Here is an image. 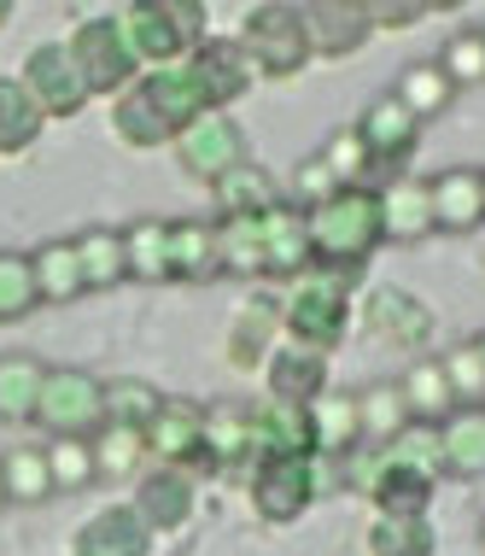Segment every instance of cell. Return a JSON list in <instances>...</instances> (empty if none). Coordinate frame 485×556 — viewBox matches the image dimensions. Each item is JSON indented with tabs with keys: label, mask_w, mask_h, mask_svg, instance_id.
<instances>
[{
	"label": "cell",
	"mask_w": 485,
	"mask_h": 556,
	"mask_svg": "<svg viewBox=\"0 0 485 556\" xmlns=\"http://www.w3.org/2000/svg\"><path fill=\"white\" fill-rule=\"evenodd\" d=\"M305 247H310V269H333V276H352L374 258L381 240V200L374 188H340L322 205L305 212Z\"/></svg>",
	"instance_id": "6da1fadb"
},
{
	"label": "cell",
	"mask_w": 485,
	"mask_h": 556,
	"mask_svg": "<svg viewBox=\"0 0 485 556\" xmlns=\"http://www.w3.org/2000/svg\"><path fill=\"white\" fill-rule=\"evenodd\" d=\"M112 24L124 29V41H129V53L141 71L181 65V59L205 41V7L200 0H135V7L112 12Z\"/></svg>",
	"instance_id": "7a4b0ae2"
},
{
	"label": "cell",
	"mask_w": 485,
	"mask_h": 556,
	"mask_svg": "<svg viewBox=\"0 0 485 556\" xmlns=\"http://www.w3.org/2000/svg\"><path fill=\"white\" fill-rule=\"evenodd\" d=\"M281 328H286V345H305V352L328 357L333 345L352 334V276L305 269L281 299Z\"/></svg>",
	"instance_id": "3957f363"
},
{
	"label": "cell",
	"mask_w": 485,
	"mask_h": 556,
	"mask_svg": "<svg viewBox=\"0 0 485 556\" xmlns=\"http://www.w3.org/2000/svg\"><path fill=\"white\" fill-rule=\"evenodd\" d=\"M240 48H246L257 83H286L310 65V41H305V24H298V7H252L246 24H240Z\"/></svg>",
	"instance_id": "277c9868"
},
{
	"label": "cell",
	"mask_w": 485,
	"mask_h": 556,
	"mask_svg": "<svg viewBox=\"0 0 485 556\" xmlns=\"http://www.w3.org/2000/svg\"><path fill=\"white\" fill-rule=\"evenodd\" d=\"M53 440H94L105 428V404H100V375L88 369H48L36 393V416Z\"/></svg>",
	"instance_id": "5b68a950"
},
{
	"label": "cell",
	"mask_w": 485,
	"mask_h": 556,
	"mask_svg": "<svg viewBox=\"0 0 485 556\" xmlns=\"http://www.w3.org/2000/svg\"><path fill=\"white\" fill-rule=\"evenodd\" d=\"M65 53H71V65H77L88 94H112L117 100L135 77H141V65H135L124 29L112 24V12H105V18H82L77 29H71Z\"/></svg>",
	"instance_id": "8992f818"
},
{
	"label": "cell",
	"mask_w": 485,
	"mask_h": 556,
	"mask_svg": "<svg viewBox=\"0 0 485 556\" xmlns=\"http://www.w3.org/2000/svg\"><path fill=\"white\" fill-rule=\"evenodd\" d=\"M141 440H146V457L164 463V469H188L193 480L217 475V469H210V457H205V404L164 399L158 416L141 428Z\"/></svg>",
	"instance_id": "52a82bcc"
},
{
	"label": "cell",
	"mask_w": 485,
	"mask_h": 556,
	"mask_svg": "<svg viewBox=\"0 0 485 556\" xmlns=\"http://www.w3.org/2000/svg\"><path fill=\"white\" fill-rule=\"evenodd\" d=\"M170 147H176V164L188 176H200V182H222L234 164H246V129H240L229 112L193 117V124L181 129Z\"/></svg>",
	"instance_id": "ba28073f"
},
{
	"label": "cell",
	"mask_w": 485,
	"mask_h": 556,
	"mask_svg": "<svg viewBox=\"0 0 485 556\" xmlns=\"http://www.w3.org/2000/svg\"><path fill=\"white\" fill-rule=\"evenodd\" d=\"M316 504V463L310 457H269L252 469V509L269 528H286Z\"/></svg>",
	"instance_id": "9c48e42d"
},
{
	"label": "cell",
	"mask_w": 485,
	"mask_h": 556,
	"mask_svg": "<svg viewBox=\"0 0 485 556\" xmlns=\"http://www.w3.org/2000/svg\"><path fill=\"white\" fill-rule=\"evenodd\" d=\"M18 83L29 88V100L41 106V117H77L88 106V88L77 77V65H71L65 41H41V48H29Z\"/></svg>",
	"instance_id": "30bf717a"
},
{
	"label": "cell",
	"mask_w": 485,
	"mask_h": 556,
	"mask_svg": "<svg viewBox=\"0 0 485 556\" xmlns=\"http://www.w3.org/2000/svg\"><path fill=\"white\" fill-rule=\"evenodd\" d=\"M135 516L146 521V533H176L193 521V509H200V480H193L188 469H164V463H153V469H141V480H135Z\"/></svg>",
	"instance_id": "8fae6325"
},
{
	"label": "cell",
	"mask_w": 485,
	"mask_h": 556,
	"mask_svg": "<svg viewBox=\"0 0 485 556\" xmlns=\"http://www.w3.org/2000/svg\"><path fill=\"white\" fill-rule=\"evenodd\" d=\"M188 71H193V83H200L210 112H229L240 94L257 88V71H252L246 48H240V41H222V36H205L200 48L188 53Z\"/></svg>",
	"instance_id": "7c38bea8"
},
{
	"label": "cell",
	"mask_w": 485,
	"mask_h": 556,
	"mask_svg": "<svg viewBox=\"0 0 485 556\" xmlns=\"http://www.w3.org/2000/svg\"><path fill=\"white\" fill-rule=\"evenodd\" d=\"M352 129H357L362 153H369V170H404V164L416 159V147H421V124L392 94L369 100Z\"/></svg>",
	"instance_id": "4fadbf2b"
},
{
	"label": "cell",
	"mask_w": 485,
	"mask_h": 556,
	"mask_svg": "<svg viewBox=\"0 0 485 556\" xmlns=\"http://www.w3.org/2000/svg\"><path fill=\"white\" fill-rule=\"evenodd\" d=\"M345 463H352V457H345ZM352 486L369 492L374 516H427V504H433V480L416 475V469H404V463H392L386 451H381V457H369V463H352Z\"/></svg>",
	"instance_id": "5bb4252c"
},
{
	"label": "cell",
	"mask_w": 485,
	"mask_h": 556,
	"mask_svg": "<svg viewBox=\"0 0 485 556\" xmlns=\"http://www.w3.org/2000/svg\"><path fill=\"white\" fill-rule=\"evenodd\" d=\"M298 24H305L310 59H352L362 41H374L369 7H357V0H316V7H298Z\"/></svg>",
	"instance_id": "9a60e30c"
},
{
	"label": "cell",
	"mask_w": 485,
	"mask_h": 556,
	"mask_svg": "<svg viewBox=\"0 0 485 556\" xmlns=\"http://www.w3.org/2000/svg\"><path fill=\"white\" fill-rule=\"evenodd\" d=\"M362 328L374 340L398 345V352H421L433 340V311L404 288H369V299H362Z\"/></svg>",
	"instance_id": "2e32d148"
},
{
	"label": "cell",
	"mask_w": 485,
	"mask_h": 556,
	"mask_svg": "<svg viewBox=\"0 0 485 556\" xmlns=\"http://www.w3.org/2000/svg\"><path fill=\"white\" fill-rule=\"evenodd\" d=\"M433 235H474L485 223V170H438L427 182Z\"/></svg>",
	"instance_id": "e0dca14e"
},
{
	"label": "cell",
	"mask_w": 485,
	"mask_h": 556,
	"mask_svg": "<svg viewBox=\"0 0 485 556\" xmlns=\"http://www.w3.org/2000/svg\"><path fill=\"white\" fill-rule=\"evenodd\" d=\"M257 240H264V281H298L310 269V247H305V212L298 205H269L257 217Z\"/></svg>",
	"instance_id": "ac0fdd59"
},
{
	"label": "cell",
	"mask_w": 485,
	"mask_h": 556,
	"mask_svg": "<svg viewBox=\"0 0 485 556\" xmlns=\"http://www.w3.org/2000/svg\"><path fill=\"white\" fill-rule=\"evenodd\" d=\"M135 88H141V100L158 112V124L170 129V135H181V129L193 124V117L210 112L205 94H200V83H193V71H188V59H181V65L141 71V77H135Z\"/></svg>",
	"instance_id": "d6986e66"
},
{
	"label": "cell",
	"mask_w": 485,
	"mask_h": 556,
	"mask_svg": "<svg viewBox=\"0 0 485 556\" xmlns=\"http://www.w3.org/2000/svg\"><path fill=\"white\" fill-rule=\"evenodd\" d=\"M264 381H269V404H293L305 410L328 393V357L322 352H305V345H276L264 364Z\"/></svg>",
	"instance_id": "ffe728a7"
},
{
	"label": "cell",
	"mask_w": 485,
	"mask_h": 556,
	"mask_svg": "<svg viewBox=\"0 0 485 556\" xmlns=\"http://www.w3.org/2000/svg\"><path fill=\"white\" fill-rule=\"evenodd\" d=\"M276 328H281V299L252 293L246 305L234 311L229 334H222V352H229L234 369H264L269 352H276Z\"/></svg>",
	"instance_id": "44dd1931"
},
{
	"label": "cell",
	"mask_w": 485,
	"mask_h": 556,
	"mask_svg": "<svg viewBox=\"0 0 485 556\" xmlns=\"http://www.w3.org/2000/svg\"><path fill=\"white\" fill-rule=\"evenodd\" d=\"M146 551H153V533H146V521L129 504L100 509V516H88L71 533V556H146Z\"/></svg>",
	"instance_id": "7402d4cb"
},
{
	"label": "cell",
	"mask_w": 485,
	"mask_h": 556,
	"mask_svg": "<svg viewBox=\"0 0 485 556\" xmlns=\"http://www.w3.org/2000/svg\"><path fill=\"white\" fill-rule=\"evenodd\" d=\"M374 200H381V240L416 247V240H427V235H433L427 182H416V176H392L386 188H374Z\"/></svg>",
	"instance_id": "603a6c76"
},
{
	"label": "cell",
	"mask_w": 485,
	"mask_h": 556,
	"mask_svg": "<svg viewBox=\"0 0 485 556\" xmlns=\"http://www.w3.org/2000/svg\"><path fill=\"white\" fill-rule=\"evenodd\" d=\"M205 457L217 475L257 469L252 457V404H205Z\"/></svg>",
	"instance_id": "cb8c5ba5"
},
{
	"label": "cell",
	"mask_w": 485,
	"mask_h": 556,
	"mask_svg": "<svg viewBox=\"0 0 485 556\" xmlns=\"http://www.w3.org/2000/svg\"><path fill=\"white\" fill-rule=\"evenodd\" d=\"M310 416V457H352L362 445V422H357V393H328L305 404Z\"/></svg>",
	"instance_id": "d4e9b609"
},
{
	"label": "cell",
	"mask_w": 485,
	"mask_h": 556,
	"mask_svg": "<svg viewBox=\"0 0 485 556\" xmlns=\"http://www.w3.org/2000/svg\"><path fill=\"white\" fill-rule=\"evenodd\" d=\"M445 480H485V410H450L438 422Z\"/></svg>",
	"instance_id": "484cf974"
},
{
	"label": "cell",
	"mask_w": 485,
	"mask_h": 556,
	"mask_svg": "<svg viewBox=\"0 0 485 556\" xmlns=\"http://www.w3.org/2000/svg\"><path fill=\"white\" fill-rule=\"evenodd\" d=\"M164 247H170V276L176 281H217V229L200 217H176L170 235H164Z\"/></svg>",
	"instance_id": "4316f807"
},
{
	"label": "cell",
	"mask_w": 485,
	"mask_h": 556,
	"mask_svg": "<svg viewBox=\"0 0 485 556\" xmlns=\"http://www.w3.org/2000/svg\"><path fill=\"white\" fill-rule=\"evenodd\" d=\"M29 276H36V305H71V299L88 293L71 240H48V247L29 252Z\"/></svg>",
	"instance_id": "83f0119b"
},
{
	"label": "cell",
	"mask_w": 485,
	"mask_h": 556,
	"mask_svg": "<svg viewBox=\"0 0 485 556\" xmlns=\"http://www.w3.org/2000/svg\"><path fill=\"white\" fill-rule=\"evenodd\" d=\"M210 193H217V212L222 217H264L269 205H281V188H276V176L264 170V164H234L222 182H210Z\"/></svg>",
	"instance_id": "f1b7e54d"
},
{
	"label": "cell",
	"mask_w": 485,
	"mask_h": 556,
	"mask_svg": "<svg viewBox=\"0 0 485 556\" xmlns=\"http://www.w3.org/2000/svg\"><path fill=\"white\" fill-rule=\"evenodd\" d=\"M71 247H77L82 288L88 293H105V288H117V281H129V269H124V229H105V223H94V229L71 235Z\"/></svg>",
	"instance_id": "f546056e"
},
{
	"label": "cell",
	"mask_w": 485,
	"mask_h": 556,
	"mask_svg": "<svg viewBox=\"0 0 485 556\" xmlns=\"http://www.w3.org/2000/svg\"><path fill=\"white\" fill-rule=\"evenodd\" d=\"M392 100L416 117V124H433V117H445L450 112V100H457V83L445 77V71L433 65V59H421V65H409L398 88H392Z\"/></svg>",
	"instance_id": "4dcf8cb0"
},
{
	"label": "cell",
	"mask_w": 485,
	"mask_h": 556,
	"mask_svg": "<svg viewBox=\"0 0 485 556\" xmlns=\"http://www.w3.org/2000/svg\"><path fill=\"white\" fill-rule=\"evenodd\" d=\"M170 217H135L124 229V269L135 281H170Z\"/></svg>",
	"instance_id": "1f68e13d"
},
{
	"label": "cell",
	"mask_w": 485,
	"mask_h": 556,
	"mask_svg": "<svg viewBox=\"0 0 485 556\" xmlns=\"http://www.w3.org/2000/svg\"><path fill=\"white\" fill-rule=\"evenodd\" d=\"M48 364H36L29 352H0V422H29L36 416V393Z\"/></svg>",
	"instance_id": "d6a6232c"
},
{
	"label": "cell",
	"mask_w": 485,
	"mask_h": 556,
	"mask_svg": "<svg viewBox=\"0 0 485 556\" xmlns=\"http://www.w3.org/2000/svg\"><path fill=\"white\" fill-rule=\"evenodd\" d=\"M404 393V410L409 422H445L457 404H450V387H445V364L438 357H421V364H409V375L398 381Z\"/></svg>",
	"instance_id": "836d02e7"
},
{
	"label": "cell",
	"mask_w": 485,
	"mask_h": 556,
	"mask_svg": "<svg viewBox=\"0 0 485 556\" xmlns=\"http://www.w3.org/2000/svg\"><path fill=\"white\" fill-rule=\"evenodd\" d=\"M0 486H7V504H48L53 498L48 451L41 445H12L7 457H0Z\"/></svg>",
	"instance_id": "e575fe53"
},
{
	"label": "cell",
	"mask_w": 485,
	"mask_h": 556,
	"mask_svg": "<svg viewBox=\"0 0 485 556\" xmlns=\"http://www.w3.org/2000/svg\"><path fill=\"white\" fill-rule=\"evenodd\" d=\"M41 106L29 100V88L18 77H0V153H29L41 141Z\"/></svg>",
	"instance_id": "d590c367"
},
{
	"label": "cell",
	"mask_w": 485,
	"mask_h": 556,
	"mask_svg": "<svg viewBox=\"0 0 485 556\" xmlns=\"http://www.w3.org/2000/svg\"><path fill=\"white\" fill-rule=\"evenodd\" d=\"M100 404H105V422L117 428H146L158 416L164 393L153 381H141V375H112V381H100Z\"/></svg>",
	"instance_id": "8d00e7d4"
},
{
	"label": "cell",
	"mask_w": 485,
	"mask_h": 556,
	"mask_svg": "<svg viewBox=\"0 0 485 556\" xmlns=\"http://www.w3.org/2000/svg\"><path fill=\"white\" fill-rule=\"evenodd\" d=\"M357 422H362V440L374 445H392L398 433L409 428V410H404V393L398 381H374L357 393Z\"/></svg>",
	"instance_id": "74e56055"
},
{
	"label": "cell",
	"mask_w": 485,
	"mask_h": 556,
	"mask_svg": "<svg viewBox=\"0 0 485 556\" xmlns=\"http://www.w3.org/2000/svg\"><path fill=\"white\" fill-rule=\"evenodd\" d=\"M112 135H117L124 147H135V153H146V147H170V141H176V135L158 124V112L141 100V88H135V83L112 100Z\"/></svg>",
	"instance_id": "f35d334b"
},
{
	"label": "cell",
	"mask_w": 485,
	"mask_h": 556,
	"mask_svg": "<svg viewBox=\"0 0 485 556\" xmlns=\"http://www.w3.org/2000/svg\"><path fill=\"white\" fill-rule=\"evenodd\" d=\"M217 229V269L222 276H264V240H257V217H222Z\"/></svg>",
	"instance_id": "ab89813d"
},
{
	"label": "cell",
	"mask_w": 485,
	"mask_h": 556,
	"mask_svg": "<svg viewBox=\"0 0 485 556\" xmlns=\"http://www.w3.org/2000/svg\"><path fill=\"white\" fill-rule=\"evenodd\" d=\"M88 451H94L100 480H129V475H141V463H146L141 428H117V422H105L94 440H88Z\"/></svg>",
	"instance_id": "60d3db41"
},
{
	"label": "cell",
	"mask_w": 485,
	"mask_h": 556,
	"mask_svg": "<svg viewBox=\"0 0 485 556\" xmlns=\"http://www.w3.org/2000/svg\"><path fill=\"white\" fill-rule=\"evenodd\" d=\"M369 551H374V556H433L427 516H374Z\"/></svg>",
	"instance_id": "b9f144b4"
},
{
	"label": "cell",
	"mask_w": 485,
	"mask_h": 556,
	"mask_svg": "<svg viewBox=\"0 0 485 556\" xmlns=\"http://www.w3.org/2000/svg\"><path fill=\"white\" fill-rule=\"evenodd\" d=\"M386 457L404 463V469H416V475H427L433 486L445 480V445H438V422H409L398 440L386 445Z\"/></svg>",
	"instance_id": "7bdbcfd3"
},
{
	"label": "cell",
	"mask_w": 485,
	"mask_h": 556,
	"mask_svg": "<svg viewBox=\"0 0 485 556\" xmlns=\"http://www.w3.org/2000/svg\"><path fill=\"white\" fill-rule=\"evenodd\" d=\"M438 364H445L450 404H457V410H485V357H480V345L462 340L457 352H445Z\"/></svg>",
	"instance_id": "ee69618b"
},
{
	"label": "cell",
	"mask_w": 485,
	"mask_h": 556,
	"mask_svg": "<svg viewBox=\"0 0 485 556\" xmlns=\"http://www.w3.org/2000/svg\"><path fill=\"white\" fill-rule=\"evenodd\" d=\"M48 451V475H53V492H82L94 486L100 469H94V451H88V440H53L41 445Z\"/></svg>",
	"instance_id": "f6af8a7d"
},
{
	"label": "cell",
	"mask_w": 485,
	"mask_h": 556,
	"mask_svg": "<svg viewBox=\"0 0 485 556\" xmlns=\"http://www.w3.org/2000/svg\"><path fill=\"white\" fill-rule=\"evenodd\" d=\"M36 311V276L29 252H0V323H24Z\"/></svg>",
	"instance_id": "bcb514c9"
},
{
	"label": "cell",
	"mask_w": 485,
	"mask_h": 556,
	"mask_svg": "<svg viewBox=\"0 0 485 556\" xmlns=\"http://www.w3.org/2000/svg\"><path fill=\"white\" fill-rule=\"evenodd\" d=\"M433 65L445 71V77L457 83V88L485 83V48H480V36H474V29H457V36H445V48H438Z\"/></svg>",
	"instance_id": "7dc6e473"
},
{
	"label": "cell",
	"mask_w": 485,
	"mask_h": 556,
	"mask_svg": "<svg viewBox=\"0 0 485 556\" xmlns=\"http://www.w3.org/2000/svg\"><path fill=\"white\" fill-rule=\"evenodd\" d=\"M328 164V176L340 188H362V176H369V153H362V141H357V129H340L333 135V141L322 147V153H316Z\"/></svg>",
	"instance_id": "c3c4849f"
},
{
	"label": "cell",
	"mask_w": 485,
	"mask_h": 556,
	"mask_svg": "<svg viewBox=\"0 0 485 556\" xmlns=\"http://www.w3.org/2000/svg\"><path fill=\"white\" fill-rule=\"evenodd\" d=\"M328 193H340V182L328 176V164L322 159H305L293 170V188H286V205H298V212H310V205H322Z\"/></svg>",
	"instance_id": "681fc988"
},
{
	"label": "cell",
	"mask_w": 485,
	"mask_h": 556,
	"mask_svg": "<svg viewBox=\"0 0 485 556\" xmlns=\"http://www.w3.org/2000/svg\"><path fill=\"white\" fill-rule=\"evenodd\" d=\"M433 7H421V0H374L369 7V24L374 29H409V24H421Z\"/></svg>",
	"instance_id": "f907efd6"
},
{
	"label": "cell",
	"mask_w": 485,
	"mask_h": 556,
	"mask_svg": "<svg viewBox=\"0 0 485 556\" xmlns=\"http://www.w3.org/2000/svg\"><path fill=\"white\" fill-rule=\"evenodd\" d=\"M474 345H480V357H485V328H480V340H474Z\"/></svg>",
	"instance_id": "816d5d0a"
},
{
	"label": "cell",
	"mask_w": 485,
	"mask_h": 556,
	"mask_svg": "<svg viewBox=\"0 0 485 556\" xmlns=\"http://www.w3.org/2000/svg\"><path fill=\"white\" fill-rule=\"evenodd\" d=\"M474 36H480V48H485V24H480V29H474Z\"/></svg>",
	"instance_id": "f5cc1de1"
},
{
	"label": "cell",
	"mask_w": 485,
	"mask_h": 556,
	"mask_svg": "<svg viewBox=\"0 0 485 556\" xmlns=\"http://www.w3.org/2000/svg\"><path fill=\"white\" fill-rule=\"evenodd\" d=\"M480 269H485V240H480Z\"/></svg>",
	"instance_id": "db71d44e"
},
{
	"label": "cell",
	"mask_w": 485,
	"mask_h": 556,
	"mask_svg": "<svg viewBox=\"0 0 485 556\" xmlns=\"http://www.w3.org/2000/svg\"><path fill=\"white\" fill-rule=\"evenodd\" d=\"M0 509H7V486H0Z\"/></svg>",
	"instance_id": "11a10c76"
},
{
	"label": "cell",
	"mask_w": 485,
	"mask_h": 556,
	"mask_svg": "<svg viewBox=\"0 0 485 556\" xmlns=\"http://www.w3.org/2000/svg\"><path fill=\"white\" fill-rule=\"evenodd\" d=\"M480 539H485V516H480Z\"/></svg>",
	"instance_id": "9f6ffc18"
}]
</instances>
